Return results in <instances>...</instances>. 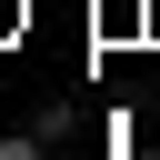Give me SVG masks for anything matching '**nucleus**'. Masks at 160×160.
I'll return each mask as SVG.
<instances>
[{
    "instance_id": "nucleus-1",
    "label": "nucleus",
    "mask_w": 160,
    "mask_h": 160,
    "mask_svg": "<svg viewBox=\"0 0 160 160\" xmlns=\"http://www.w3.org/2000/svg\"><path fill=\"white\" fill-rule=\"evenodd\" d=\"M140 160H150V150H140Z\"/></svg>"
}]
</instances>
